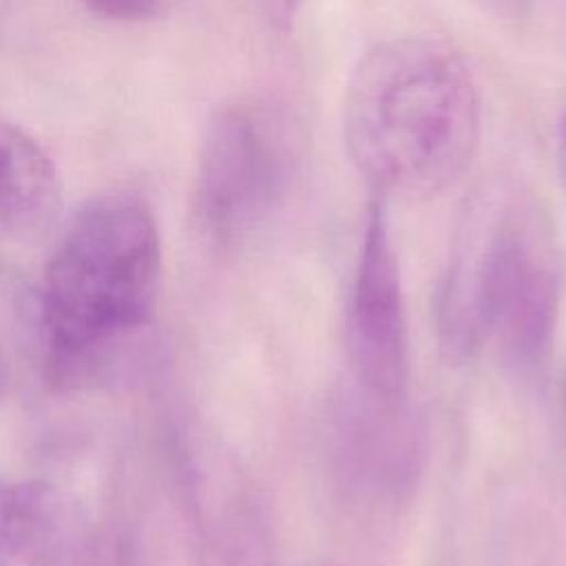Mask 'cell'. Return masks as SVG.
Wrapping results in <instances>:
<instances>
[{
	"label": "cell",
	"instance_id": "cell-11",
	"mask_svg": "<svg viewBox=\"0 0 566 566\" xmlns=\"http://www.w3.org/2000/svg\"><path fill=\"white\" fill-rule=\"evenodd\" d=\"M555 155H557V168H559L562 181H564V186H566V108L562 111V117H559V124H557Z\"/></svg>",
	"mask_w": 566,
	"mask_h": 566
},
{
	"label": "cell",
	"instance_id": "cell-1",
	"mask_svg": "<svg viewBox=\"0 0 566 566\" xmlns=\"http://www.w3.org/2000/svg\"><path fill=\"white\" fill-rule=\"evenodd\" d=\"M340 128L352 164L380 199L438 195L464 175L478 150V82L442 38L382 40L347 80Z\"/></svg>",
	"mask_w": 566,
	"mask_h": 566
},
{
	"label": "cell",
	"instance_id": "cell-3",
	"mask_svg": "<svg viewBox=\"0 0 566 566\" xmlns=\"http://www.w3.org/2000/svg\"><path fill=\"white\" fill-rule=\"evenodd\" d=\"M159 276V232L142 201L111 195L80 208L40 287V323L53 358H86L142 327L155 310Z\"/></svg>",
	"mask_w": 566,
	"mask_h": 566
},
{
	"label": "cell",
	"instance_id": "cell-10",
	"mask_svg": "<svg viewBox=\"0 0 566 566\" xmlns=\"http://www.w3.org/2000/svg\"><path fill=\"white\" fill-rule=\"evenodd\" d=\"M261 11L276 24V27H290L294 15L298 13L303 0H256Z\"/></svg>",
	"mask_w": 566,
	"mask_h": 566
},
{
	"label": "cell",
	"instance_id": "cell-12",
	"mask_svg": "<svg viewBox=\"0 0 566 566\" xmlns=\"http://www.w3.org/2000/svg\"><path fill=\"white\" fill-rule=\"evenodd\" d=\"M7 363H4V356H2V352H0V396L4 394V387H7Z\"/></svg>",
	"mask_w": 566,
	"mask_h": 566
},
{
	"label": "cell",
	"instance_id": "cell-6",
	"mask_svg": "<svg viewBox=\"0 0 566 566\" xmlns=\"http://www.w3.org/2000/svg\"><path fill=\"white\" fill-rule=\"evenodd\" d=\"M60 199L53 161L22 128L0 119V232L29 234L44 226Z\"/></svg>",
	"mask_w": 566,
	"mask_h": 566
},
{
	"label": "cell",
	"instance_id": "cell-8",
	"mask_svg": "<svg viewBox=\"0 0 566 566\" xmlns=\"http://www.w3.org/2000/svg\"><path fill=\"white\" fill-rule=\"evenodd\" d=\"M95 15L119 20V22H139L157 18L168 0H80Z\"/></svg>",
	"mask_w": 566,
	"mask_h": 566
},
{
	"label": "cell",
	"instance_id": "cell-2",
	"mask_svg": "<svg viewBox=\"0 0 566 566\" xmlns=\"http://www.w3.org/2000/svg\"><path fill=\"white\" fill-rule=\"evenodd\" d=\"M562 256L542 203L500 181L473 199L438 298L442 349L471 358L493 340L506 363H546L562 301Z\"/></svg>",
	"mask_w": 566,
	"mask_h": 566
},
{
	"label": "cell",
	"instance_id": "cell-9",
	"mask_svg": "<svg viewBox=\"0 0 566 566\" xmlns=\"http://www.w3.org/2000/svg\"><path fill=\"white\" fill-rule=\"evenodd\" d=\"M484 13L506 27H520L528 20L535 0H475Z\"/></svg>",
	"mask_w": 566,
	"mask_h": 566
},
{
	"label": "cell",
	"instance_id": "cell-5",
	"mask_svg": "<svg viewBox=\"0 0 566 566\" xmlns=\"http://www.w3.org/2000/svg\"><path fill=\"white\" fill-rule=\"evenodd\" d=\"M349 360L376 405L400 409L409 385V327L385 201L376 197L360 243L347 314Z\"/></svg>",
	"mask_w": 566,
	"mask_h": 566
},
{
	"label": "cell",
	"instance_id": "cell-7",
	"mask_svg": "<svg viewBox=\"0 0 566 566\" xmlns=\"http://www.w3.org/2000/svg\"><path fill=\"white\" fill-rule=\"evenodd\" d=\"M51 522V495L42 484L0 480V551L33 546Z\"/></svg>",
	"mask_w": 566,
	"mask_h": 566
},
{
	"label": "cell",
	"instance_id": "cell-4",
	"mask_svg": "<svg viewBox=\"0 0 566 566\" xmlns=\"http://www.w3.org/2000/svg\"><path fill=\"white\" fill-rule=\"evenodd\" d=\"M301 159V130L279 106L245 99L217 111L195 175L203 234L228 250L256 241L283 210Z\"/></svg>",
	"mask_w": 566,
	"mask_h": 566
},
{
	"label": "cell",
	"instance_id": "cell-13",
	"mask_svg": "<svg viewBox=\"0 0 566 566\" xmlns=\"http://www.w3.org/2000/svg\"><path fill=\"white\" fill-rule=\"evenodd\" d=\"M564 396H566V374H564Z\"/></svg>",
	"mask_w": 566,
	"mask_h": 566
}]
</instances>
